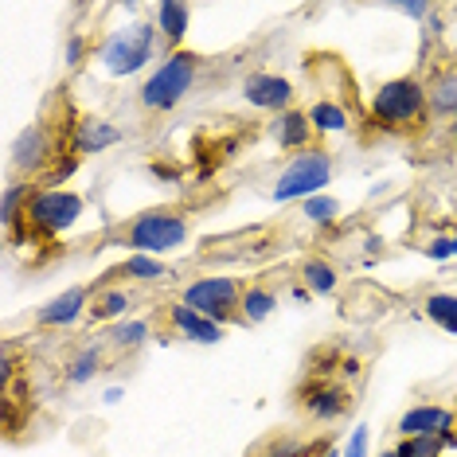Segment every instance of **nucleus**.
<instances>
[{
    "label": "nucleus",
    "mask_w": 457,
    "mask_h": 457,
    "mask_svg": "<svg viewBox=\"0 0 457 457\" xmlns=\"http://www.w3.org/2000/svg\"><path fill=\"white\" fill-rule=\"evenodd\" d=\"M157 24L153 20H141V24H129L126 32H110L98 47V63L110 71L113 79H126V75H137L153 63L157 55Z\"/></svg>",
    "instance_id": "obj_1"
},
{
    "label": "nucleus",
    "mask_w": 457,
    "mask_h": 457,
    "mask_svg": "<svg viewBox=\"0 0 457 457\" xmlns=\"http://www.w3.org/2000/svg\"><path fill=\"white\" fill-rule=\"evenodd\" d=\"M332 180V157L325 149H301L294 161L278 172L274 180V200L278 204H294V200H313L325 192V184Z\"/></svg>",
    "instance_id": "obj_2"
},
{
    "label": "nucleus",
    "mask_w": 457,
    "mask_h": 457,
    "mask_svg": "<svg viewBox=\"0 0 457 457\" xmlns=\"http://www.w3.org/2000/svg\"><path fill=\"white\" fill-rule=\"evenodd\" d=\"M188 235H192V227H188L184 215H176V212H145V215H137V220L129 223L126 246H133V254L161 258V254H169V251H176V246L188 243Z\"/></svg>",
    "instance_id": "obj_3"
},
{
    "label": "nucleus",
    "mask_w": 457,
    "mask_h": 457,
    "mask_svg": "<svg viewBox=\"0 0 457 457\" xmlns=\"http://www.w3.org/2000/svg\"><path fill=\"white\" fill-rule=\"evenodd\" d=\"M192 82H195V55H188V51H172V55L149 75V82L141 87V106L145 110L180 106V102L188 98Z\"/></svg>",
    "instance_id": "obj_4"
},
{
    "label": "nucleus",
    "mask_w": 457,
    "mask_h": 457,
    "mask_svg": "<svg viewBox=\"0 0 457 457\" xmlns=\"http://www.w3.org/2000/svg\"><path fill=\"white\" fill-rule=\"evenodd\" d=\"M426 102L430 98H426L419 79H391V82H383L376 90V98H371V118H376V126H383V129H403L422 118Z\"/></svg>",
    "instance_id": "obj_5"
},
{
    "label": "nucleus",
    "mask_w": 457,
    "mask_h": 457,
    "mask_svg": "<svg viewBox=\"0 0 457 457\" xmlns=\"http://www.w3.org/2000/svg\"><path fill=\"white\" fill-rule=\"evenodd\" d=\"M24 215H28V223H32L39 235L55 238V235H63V231H71V227L79 223L82 195L67 192V188H44V192L32 195V204H28Z\"/></svg>",
    "instance_id": "obj_6"
},
{
    "label": "nucleus",
    "mask_w": 457,
    "mask_h": 457,
    "mask_svg": "<svg viewBox=\"0 0 457 457\" xmlns=\"http://www.w3.org/2000/svg\"><path fill=\"white\" fill-rule=\"evenodd\" d=\"M184 305L223 325V320H231L238 313V305H243V289H238L235 278H223V274L200 278V282L184 286Z\"/></svg>",
    "instance_id": "obj_7"
},
{
    "label": "nucleus",
    "mask_w": 457,
    "mask_h": 457,
    "mask_svg": "<svg viewBox=\"0 0 457 457\" xmlns=\"http://www.w3.org/2000/svg\"><path fill=\"white\" fill-rule=\"evenodd\" d=\"M243 98L258 110L286 113L289 102H294V87H289V79H282V75H251L243 82Z\"/></svg>",
    "instance_id": "obj_8"
},
{
    "label": "nucleus",
    "mask_w": 457,
    "mask_h": 457,
    "mask_svg": "<svg viewBox=\"0 0 457 457\" xmlns=\"http://www.w3.org/2000/svg\"><path fill=\"white\" fill-rule=\"evenodd\" d=\"M126 141V133H121L113 121L106 118H82L75 126V137H71V145H75V157H95V153H106L113 149V145Z\"/></svg>",
    "instance_id": "obj_9"
},
{
    "label": "nucleus",
    "mask_w": 457,
    "mask_h": 457,
    "mask_svg": "<svg viewBox=\"0 0 457 457\" xmlns=\"http://www.w3.org/2000/svg\"><path fill=\"white\" fill-rule=\"evenodd\" d=\"M352 395L340 387V383H313L305 395H301V407L313 414L317 422H332V419H345L348 414Z\"/></svg>",
    "instance_id": "obj_10"
},
{
    "label": "nucleus",
    "mask_w": 457,
    "mask_h": 457,
    "mask_svg": "<svg viewBox=\"0 0 457 457\" xmlns=\"http://www.w3.org/2000/svg\"><path fill=\"white\" fill-rule=\"evenodd\" d=\"M169 320H172V328L180 332L184 340H195V345H220V340L227 337V328L220 325V320H212V317L195 313V309H188L184 301H180V305H172V309H169Z\"/></svg>",
    "instance_id": "obj_11"
},
{
    "label": "nucleus",
    "mask_w": 457,
    "mask_h": 457,
    "mask_svg": "<svg viewBox=\"0 0 457 457\" xmlns=\"http://www.w3.org/2000/svg\"><path fill=\"white\" fill-rule=\"evenodd\" d=\"M47 157H51V137H47L44 126H28V129L16 133V141H12V164H16L20 172L44 169Z\"/></svg>",
    "instance_id": "obj_12"
},
{
    "label": "nucleus",
    "mask_w": 457,
    "mask_h": 457,
    "mask_svg": "<svg viewBox=\"0 0 457 457\" xmlns=\"http://www.w3.org/2000/svg\"><path fill=\"white\" fill-rule=\"evenodd\" d=\"M450 430H453V411L434 407V403L411 407L399 419V434H407V438H419V434H442V438H445Z\"/></svg>",
    "instance_id": "obj_13"
},
{
    "label": "nucleus",
    "mask_w": 457,
    "mask_h": 457,
    "mask_svg": "<svg viewBox=\"0 0 457 457\" xmlns=\"http://www.w3.org/2000/svg\"><path fill=\"white\" fill-rule=\"evenodd\" d=\"M82 313H87V289L71 286L59 297H51L47 305L36 313V320H39V325H47V328H63V325H75Z\"/></svg>",
    "instance_id": "obj_14"
},
{
    "label": "nucleus",
    "mask_w": 457,
    "mask_h": 457,
    "mask_svg": "<svg viewBox=\"0 0 457 457\" xmlns=\"http://www.w3.org/2000/svg\"><path fill=\"white\" fill-rule=\"evenodd\" d=\"M153 24H157V32L169 39V44H180V39L188 36L192 8L188 4H176V0H164V4H157V12H153Z\"/></svg>",
    "instance_id": "obj_15"
},
{
    "label": "nucleus",
    "mask_w": 457,
    "mask_h": 457,
    "mask_svg": "<svg viewBox=\"0 0 457 457\" xmlns=\"http://www.w3.org/2000/svg\"><path fill=\"white\" fill-rule=\"evenodd\" d=\"M309 133H313V121H309V113H297V110L278 113V121H274V141L282 145V149H305V145H309Z\"/></svg>",
    "instance_id": "obj_16"
},
{
    "label": "nucleus",
    "mask_w": 457,
    "mask_h": 457,
    "mask_svg": "<svg viewBox=\"0 0 457 457\" xmlns=\"http://www.w3.org/2000/svg\"><path fill=\"white\" fill-rule=\"evenodd\" d=\"M278 309V297L270 294L266 286H251L243 289V305H238V313H243V320H251V325H258V320H266L270 313Z\"/></svg>",
    "instance_id": "obj_17"
},
{
    "label": "nucleus",
    "mask_w": 457,
    "mask_h": 457,
    "mask_svg": "<svg viewBox=\"0 0 457 457\" xmlns=\"http://www.w3.org/2000/svg\"><path fill=\"white\" fill-rule=\"evenodd\" d=\"M309 121H313L317 133H345L348 129V113H345V106H337V102H313Z\"/></svg>",
    "instance_id": "obj_18"
},
{
    "label": "nucleus",
    "mask_w": 457,
    "mask_h": 457,
    "mask_svg": "<svg viewBox=\"0 0 457 457\" xmlns=\"http://www.w3.org/2000/svg\"><path fill=\"white\" fill-rule=\"evenodd\" d=\"M426 317L445 332H457V297L453 294H430L426 297Z\"/></svg>",
    "instance_id": "obj_19"
},
{
    "label": "nucleus",
    "mask_w": 457,
    "mask_h": 457,
    "mask_svg": "<svg viewBox=\"0 0 457 457\" xmlns=\"http://www.w3.org/2000/svg\"><path fill=\"white\" fill-rule=\"evenodd\" d=\"M28 204H32V195H28V184H8L4 200H0V220H4L8 231L20 223V215L28 212Z\"/></svg>",
    "instance_id": "obj_20"
},
{
    "label": "nucleus",
    "mask_w": 457,
    "mask_h": 457,
    "mask_svg": "<svg viewBox=\"0 0 457 457\" xmlns=\"http://www.w3.org/2000/svg\"><path fill=\"white\" fill-rule=\"evenodd\" d=\"M98 368H102V352L98 348H82L75 360H71V368H67V383L71 387H82V383H90L98 376Z\"/></svg>",
    "instance_id": "obj_21"
},
{
    "label": "nucleus",
    "mask_w": 457,
    "mask_h": 457,
    "mask_svg": "<svg viewBox=\"0 0 457 457\" xmlns=\"http://www.w3.org/2000/svg\"><path fill=\"white\" fill-rule=\"evenodd\" d=\"M301 278H305L309 294H332V289H337V270L328 262H320V258H309L305 270H301Z\"/></svg>",
    "instance_id": "obj_22"
},
{
    "label": "nucleus",
    "mask_w": 457,
    "mask_h": 457,
    "mask_svg": "<svg viewBox=\"0 0 457 457\" xmlns=\"http://www.w3.org/2000/svg\"><path fill=\"white\" fill-rule=\"evenodd\" d=\"M426 98L438 113H457V75H438L434 87L426 90Z\"/></svg>",
    "instance_id": "obj_23"
},
{
    "label": "nucleus",
    "mask_w": 457,
    "mask_h": 457,
    "mask_svg": "<svg viewBox=\"0 0 457 457\" xmlns=\"http://www.w3.org/2000/svg\"><path fill=\"white\" fill-rule=\"evenodd\" d=\"M121 270H126L129 278H137V282H157V278L169 274V266H164L161 258H153V254H129Z\"/></svg>",
    "instance_id": "obj_24"
},
{
    "label": "nucleus",
    "mask_w": 457,
    "mask_h": 457,
    "mask_svg": "<svg viewBox=\"0 0 457 457\" xmlns=\"http://www.w3.org/2000/svg\"><path fill=\"white\" fill-rule=\"evenodd\" d=\"M337 215H340V200H337V195L320 192V195H313V200H305V220L309 223L328 227V223H337Z\"/></svg>",
    "instance_id": "obj_25"
},
{
    "label": "nucleus",
    "mask_w": 457,
    "mask_h": 457,
    "mask_svg": "<svg viewBox=\"0 0 457 457\" xmlns=\"http://www.w3.org/2000/svg\"><path fill=\"white\" fill-rule=\"evenodd\" d=\"M126 313H129V294H121V289H110L95 305V320H126Z\"/></svg>",
    "instance_id": "obj_26"
},
{
    "label": "nucleus",
    "mask_w": 457,
    "mask_h": 457,
    "mask_svg": "<svg viewBox=\"0 0 457 457\" xmlns=\"http://www.w3.org/2000/svg\"><path fill=\"white\" fill-rule=\"evenodd\" d=\"M145 340H149V325L145 320H118V328H113V345L118 348H141Z\"/></svg>",
    "instance_id": "obj_27"
},
{
    "label": "nucleus",
    "mask_w": 457,
    "mask_h": 457,
    "mask_svg": "<svg viewBox=\"0 0 457 457\" xmlns=\"http://www.w3.org/2000/svg\"><path fill=\"white\" fill-rule=\"evenodd\" d=\"M442 434H419V438H407V453L411 457H438L442 453Z\"/></svg>",
    "instance_id": "obj_28"
},
{
    "label": "nucleus",
    "mask_w": 457,
    "mask_h": 457,
    "mask_svg": "<svg viewBox=\"0 0 457 457\" xmlns=\"http://www.w3.org/2000/svg\"><path fill=\"white\" fill-rule=\"evenodd\" d=\"M426 254H430L434 262H450V258H457V235H434L430 243H426Z\"/></svg>",
    "instance_id": "obj_29"
},
{
    "label": "nucleus",
    "mask_w": 457,
    "mask_h": 457,
    "mask_svg": "<svg viewBox=\"0 0 457 457\" xmlns=\"http://www.w3.org/2000/svg\"><path fill=\"white\" fill-rule=\"evenodd\" d=\"M368 442H371V430H368V422H360L356 430L348 434L345 453H340V457H368Z\"/></svg>",
    "instance_id": "obj_30"
},
{
    "label": "nucleus",
    "mask_w": 457,
    "mask_h": 457,
    "mask_svg": "<svg viewBox=\"0 0 457 457\" xmlns=\"http://www.w3.org/2000/svg\"><path fill=\"white\" fill-rule=\"evenodd\" d=\"M301 453H305V445L294 442V438H278V442L266 445V457H301Z\"/></svg>",
    "instance_id": "obj_31"
},
{
    "label": "nucleus",
    "mask_w": 457,
    "mask_h": 457,
    "mask_svg": "<svg viewBox=\"0 0 457 457\" xmlns=\"http://www.w3.org/2000/svg\"><path fill=\"white\" fill-rule=\"evenodd\" d=\"M82 51H87V47H82V36H71V39H67V63H71V67L82 63Z\"/></svg>",
    "instance_id": "obj_32"
},
{
    "label": "nucleus",
    "mask_w": 457,
    "mask_h": 457,
    "mask_svg": "<svg viewBox=\"0 0 457 457\" xmlns=\"http://www.w3.org/2000/svg\"><path fill=\"white\" fill-rule=\"evenodd\" d=\"M391 8H395V12H403V16H414V20L430 12V4H419V0H407V4H391Z\"/></svg>",
    "instance_id": "obj_33"
},
{
    "label": "nucleus",
    "mask_w": 457,
    "mask_h": 457,
    "mask_svg": "<svg viewBox=\"0 0 457 457\" xmlns=\"http://www.w3.org/2000/svg\"><path fill=\"white\" fill-rule=\"evenodd\" d=\"M75 169H79V157H71V161H63V164H59V169H55V172H51V184H63V180H67V176H71V172H75Z\"/></svg>",
    "instance_id": "obj_34"
},
{
    "label": "nucleus",
    "mask_w": 457,
    "mask_h": 457,
    "mask_svg": "<svg viewBox=\"0 0 457 457\" xmlns=\"http://www.w3.org/2000/svg\"><path fill=\"white\" fill-rule=\"evenodd\" d=\"M149 176H157V180H164V184L180 180V172H176V169H161V164H149Z\"/></svg>",
    "instance_id": "obj_35"
},
{
    "label": "nucleus",
    "mask_w": 457,
    "mask_h": 457,
    "mask_svg": "<svg viewBox=\"0 0 457 457\" xmlns=\"http://www.w3.org/2000/svg\"><path fill=\"white\" fill-rule=\"evenodd\" d=\"M376 457H399V453H395V445H391V450H383V453H376Z\"/></svg>",
    "instance_id": "obj_36"
},
{
    "label": "nucleus",
    "mask_w": 457,
    "mask_h": 457,
    "mask_svg": "<svg viewBox=\"0 0 457 457\" xmlns=\"http://www.w3.org/2000/svg\"><path fill=\"white\" fill-rule=\"evenodd\" d=\"M325 457H340V450H328V453H325Z\"/></svg>",
    "instance_id": "obj_37"
},
{
    "label": "nucleus",
    "mask_w": 457,
    "mask_h": 457,
    "mask_svg": "<svg viewBox=\"0 0 457 457\" xmlns=\"http://www.w3.org/2000/svg\"><path fill=\"white\" fill-rule=\"evenodd\" d=\"M453 141H457V126H453Z\"/></svg>",
    "instance_id": "obj_38"
}]
</instances>
